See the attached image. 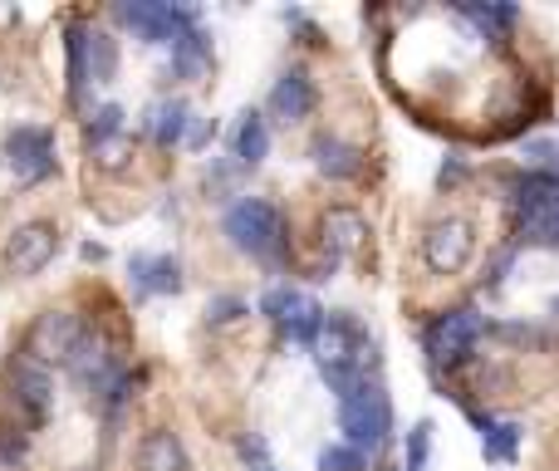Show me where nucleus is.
Wrapping results in <instances>:
<instances>
[{
    "instance_id": "f8f14e48",
    "label": "nucleus",
    "mask_w": 559,
    "mask_h": 471,
    "mask_svg": "<svg viewBox=\"0 0 559 471\" xmlns=\"http://www.w3.org/2000/svg\"><path fill=\"white\" fill-rule=\"evenodd\" d=\"M309 153H314L319 177H329V182H358V177H364V148L358 143H344V138H334V133H319Z\"/></svg>"
},
{
    "instance_id": "393cba45",
    "label": "nucleus",
    "mask_w": 559,
    "mask_h": 471,
    "mask_svg": "<svg viewBox=\"0 0 559 471\" xmlns=\"http://www.w3.org/2000/svg\"><path fill=\"white\" fill-rule=\"evenodd\" d=\"M88 148H98V143H114V138H123V108L118 104H104V108H94L88 114Z\"/></svg>"
},
{
    "instance_id": "5701e85b",
    "label": "nucleus",
    "mask_w": 559,
    "mask_h": 471,
    "mask_svg": "<svg viewBox=\"0 0 559 471\" xmlns=\"http://www.w3.org/2000/svg\"><path fill=\"white\" fill-rule=\"evenodd\" d=\"M462 15H466V20H476L486 39L506 45V35H511V25L521 20V10H515V5H491V0H486V5H462Z\"/></svg>"
},
{
    "instance_id": "cd10ccee",
    "label": "nucleus",
    "mask_w": 559,
    "mask_h": 471,
    "mask_svg": "<svg viewBox=\"0 0 559 471\" xmlns=\"http://www.w3.org/2000/svg\"><path fill=\"white\" fill-rule=\"evenodd\" d=\"M427 457H432V423H413V433H407V467L403 471H427Z\"/></svg>"
},
{
    "instance_id": "c9c22d12",
    "label": "nucleus",
    "mask_w": 559,
    "mask_h": 471,
    "mask_svg": "<svg viewBox=\"0 0 559 471\" xmlns=\"http://www.w3.org/2000/svg\"><path fill=\"white\" fill-rule=\"evenodd\" d=\"M550 325L559 329V299H555V305H550Z\"/></svg>"
},
{
    "instance_id": "ddd939ff",
    "label": "nucleus",
    "mask_w": 559,
    "mask_h": 471,
    "mask_svg": "<svg viewBox=\"0 0 559 471\" xmlns=\"http://www.w3.org/2000/svg\"><path fill=\"white\" fill-rule=\"evenodd\" d=\"M128 275H133V290L138 295H177L182 290V266L173 256H143L138 250L128 260Z\"/></svg>"
},
{
    "instance_id": "f257e3e1",
    "label": "nucleus",
    "mask_w": 559,
    "mask_h": 471,
    "mask_svg": "<svg viewBox=\"0 0 559 471\" xmlns=\"http://www.w3.org/2000/svg\"><path fill=\"white\" fill-rule=\"evenodd\" d=\"M222 232L251 260H265V266H285L289 260V226H285V216H280V207L265 202V197H241V202H231L222 216Z\"/></svg>"
},
{
    "instance_id": "2f4dec72",
    "label": "nucleus",
    "mask_w": 559,
    "mask_h": 471,
    "mask_svg": "<svg viewBox=\"0 0 559 471\" xmlns=\"http://www.w3.org/2000/svg\"><path fill=\"white\" fill-rule=\"evenodd\" d=\"M236 452H241L255 471L271 467V447H265V437H255V433H251V437H241V443H236Z\"/></svg>"
},
{
    "instance_id": "412c9836",
    "label": "nucleus",
    "mask_w": 559,
    "mask_h": 471,
    "mask_svg": "<svg viewBox=\"0 0 559 471\" xmlns=\"http://www.w3.org/2000/svg\"><path fill=\"white\" fill-rule=\"evenodd\" d=\"M280 334L289 339V344H299V349H314L319 344V334H324V309L314 305V299H299V309L295 315L285 319V325H280Z\"/></svg>"
},
{
    "instance_id": "7ed1b4c3",
    "label": "nucleus",
    "mask_w": 559,
    "mask_h": 471,
    "mask_svg": "<svg viewBox=\"0 0 559 471\" xmlns=\"http://www.w3.org/2000/svg\"><path fill=\"white\" fill-rule=\"evenodd\" d=\"M481 334H486V315H476L472 305L442 309V315H432L423 329V354L432 368H466L476 358Z\"/></svg>"
},
{
    "instance_id": "2eb2a0df",
    "label": "nucleus",
    "mask_w": 559,
    "mask_h": 471,
    "mask_svg": "<svg viewBox=\"0 0 559 471\" xmlns=\"http://www.w3.org/2000/svg\"><path fill=\"white\" fill-rule=\"evenodd\" d=\"M133 467H138V471H192L182 437L167 433V427H153V433H147L143 443H138Z\"/></svg>"
},
{
    "instance_id": "9d476101",
    "label": "nucleus",
    "mask_w": 559,
    "mask_h": 471,
    "mask_svg": "<svg viewBox=\"0 0 559 471\" xmlns=\"http://www.w3.org/2000/svg\"><path fill=\"white\" fill-rule=\"evenodd\" d=\"M559 207V173H545V167H521V173L511 177V212L515 222H525V216L535 212H550Z\"/></svg>"
},
{
    "instance_id": "20e7f679",
    "label": "nucleus",
    "mask_w": 559,
    "mask_h": 471,
    "mask_svg": "<svg viewBox=\"0 0 559 471\" xmlns=\"http://www.w3.org/2000/svg\"><path fill=\"white\" fill-rule=\"evenodd\" d=\"M84 334H88L84 315H74V309H45L25 334V358L39 368H55V364L69 368V358H74V349Z\"/></svg>"
},
{
    "instance_id": "dca6fc26",
    "label": "nucleus",
    "mask_w": 559,
    "mask_h": 471,
    "mask_svg": "<svg viewBox=\"0 0 559 471\" xmlns=\"http://www.w3.org/2000/svg\"><path fill=\"white\" fill-rule=\"evenodd\" d=\"M187 128H192V108H187L182 98H163V104H153L143 118V133L153 138L157 148L187 143Z\"/></svg>"
},
{
    "instance_id": "72a5a7b5",
    "label": "nucleus",
    "mask_w": 559,
    "mask_h": 471,
    "mask_svg": "<svg viewBox=\"0 0 559 471\" xmlns=\"http://www.w3.org/2000/svg\"><path fill=\"white\" fill-rule=\"evenodd\" d=\"M466 173H472V167H466L462 157H447L442 173H437V187H447V192H452V187H462V182H466Z\"/></svg>"
},
{
    "instance_id": "c85d7f7f",
    "label": "nucleus",
    "mask_w": 559,
    "mask_h": 471,
    "mask_svg": "<svg viewBox=\"0 0 559 471\" xmlns=\"http://www.w3.org/2000/svg\"><path fill=\"white\" fill-rule=\"evenodd\" d=\"M246 315V299L241 295H216L206 299V325H236Z\"/></svg>"
},
{
    "instance_id": "0eeeda50",
    "label": "nucleus",
    "mask_w": 559,
    "mask_h": 471,
    "mask_svg": "<svg viewBox=\"0 0 559 471\" xmlns=\"http://www.w3.org/2000/svg\"><path fill=\"white\" fill-rule=\"evenodd\" d=\"M5 163L20 182H45L55 173V133L49 128H15L5 138Z\"/></svg>"
},
{
    "instance_id": "a878e982",
    "label": "nucleus",
    "mask_w": 559,
    "mask_h": 471,
    "mask_svg": "<svg viewBox=\"0 0 559 471\" xmlns=\"http://www.w3.org/2000/svg\"><path fill=\"white\" fill-rule=\"evenodd\" d=\"M299 299H305V295H299L295 285H271V290L261 295V315L275 319V325H285V319L299 309Z\"/></svg>"
},
{
    "instance_id": "39448f33",
    "label": "nucleus",
    "mask_w": 559,
    "mask_h": 471,
    "mask_svg": "<svg viewBox=\"0 0 559 471\" xmlns=\"http://www.w3.org/2000/svg\"><path fill=\"white\" fill-rule=\"evenodd\" d=\"M476 256V226L466 216H442V222L427 226L423 236V260L432 275H456L466 270Z\"/></svg>"
},
{
    "instance_id": "f3484780",
    "label": "nucleus",
    "mask_w": 559,
    "mask_h": 471,
    "mask_svg": "<svg viewBox=\"0 0 559 471\" xmlns=\"http://www.w3.org/2000/svg\"><path fill=\"white\" fill-rule=\"evenodd\" d=\"M231 157L241 167H261L265 157H271V128H265V118L255 114V108H246V114L236 118V128H231Z\"/></svg>"
},
{
    "instance_id": "6ab92c4d",
    "label": "nucleus",
    "mask_w": 559,
    "mask_h": 471,
    "mask_svg": "<svg viewBox=\"0 0 559 471\" xmlns=\"http://www.w3.org/2000/svg\"><path fill=\"white\" fill-rule=\"evenodd\" d=\"M212 69V35L206 30H187L173 45V74L177 79H202Z\"/></svg>"
},
{
    "instance_id": "aec40b11",
    "label": "nucleus",
    "mask_w": 559,
    "mask_h": 471,
    "mask_svg": "<svg viewBox=\"0 0 559 471\" xmlns=\"http://www.w3.org/2000/svg\"><path fill=\"white\" fill-rule=\"evenodd\" d=\"M64 55H69V98L84 104V94H88V25H69Z\"/></svg>"
},
{
    "instance_id": "473e14b6",
    "label": "nucleus",
    "mask_w": 559,
    "mask_h": 471,
    "mask_svg": "<svg viewBox=\"0 0 559 471\" xmlns=\"http://www.w3.org/2000/svg\"><path fill=\"white\" fill-rule=\"evenodd\" d=\"M94 153H98V163H104V167H123L133 148H128V138H114V143H98Z\"/></svg>"
},
{
    "instance_id": "9b49d317",
    "label": "nucleus",
    "mask_w": 559,
    "mask_h": 471,
    "mask_svg": "<svg viewBox=\"0 0 559 471\" xmlns=\"http://www.w3.org/2000/svg\"><path fill=\"white\" fill-rule=\"evenodd\" d=\"M319 232H324V256H334V260H344V256H354V250H364V240H368V216L358 212V207H329L324 212V222H319Z\"/></svg>"
},
{
    "instance_id": "a211bd4d",
    "label": "nucleus",
    "mask_w": 559,
    "mask_h": 471,
    "mask_svg": "<svg viewBox=\"0 0 559 471\" xmlns=\"http://www.w3.org/2000/svg\"><path fill=\"white\" fill-rule=\"evenodd\" d=\"M472 423H476V433H481L486 462H515V457H521V427L515 423H496L491 413H476V408H472Z\"/></svg>"
},
{
    "instance_id": "bb28decb",
    "label": "nucleus",
    "mask_w": 559,
    "mask_h": 471,
    "mask_svg": "<svg viewBox=\"0 0 559 471\" xmlns=\"http://www.w3.org/2000/svg\"><path fill=\"white\" fill-rule=\"evenodd\" d=\"M319 471H368V452H358L348 443H329L319 452Z\"/></svg>"
},
{
    "instance_id": "423d86ee",
    "label": "nucleus",
    "mask_w": 559,
    "mask_h": 471,
    "mask_svg": "<svg viewBox=\"0 0 559 471\" xmlns=\"http://www.w3.org/2000/svg\"><path fill=\"white\" fill-rule=\"evenodd\" d=\"M118 20H123L143 45H177L187 30H197V10L163 5V0H133V5H118Z\"/></svg>"
},
{
    "instance_id": "f704fd0d",
    "label": "nucleus",
    "mask_w": 559,
    "mask_h": 471,
    "mask_svg": "<svg viewBox=\"0 0 559 471\" xmlns=\"http://www.w3.org/2000/svg\"><path fill=\"white\" fill-rule=\"evenodd\" d=\"M216 138V118H192V128H187V148H206Z\"/></svg>"
},
{
    "instance_id": "e433bc0d",
    "label": "nucleus",
    "mask_w": 559,
    "mask_h": 471,
    "mask_svg": "<svg viewBox=\"0 0 559 471\" xmlns=\"http://www.w3.org/2000/svg\"><path fill=\"white\" fill-rule=\"evenodd\" d=\"M261 471H280V467H261Z\"/></svg>"
},
{
    "instance_id": "f03ea898",
    "label": "nucleus",
    "mask_w": 559,
    "mask_h": 471,
    "mask_svg": "<svg viewBox=\"0 0 559 471\" xmlns=\"http://www.w3.org/2000/svg\"><path fill=\"white\" fill-rule=\"evenodd\" d=\"M338 433H344L348 447H358L368 457L393 443V403H388V388L378 374H368L358 384V393L338 403Z\"/></svg>"
},
{
    "instance_id": "4be33fe9",
    "label": "nucleus",
    "mask_w": 559,
    "mask_h": 471,
    "mask_svg": "<svg viewBox=\"0 0 559 471\" xmlns=\"http://www.w3.org/2000/svg\"><path fill=\"white\" fill-rule=\"evenodd\" d=\"M515 246H531V250H559V207H550V212L525 216V222H515Z\"/></svg>"
},
{
    "instance_id": "7c9ffc66",
    "label": "nucleus",
    "mask_w": 559,
    "mask_h": 471,
    "mask_svg": "<svg viewBox=\"0 0 559 471\" xmlns=\"http://www.w3.org/2000/svg\"><path fill=\"white\" fill-rule=\"evenodd\" d=\"M25 457V433L15 427H0V467H15Z\"/></svg>"
},
{
    "instance_id": "6e6552de",
    "label": "nucleus",
    "mask_w": 559,
    "mask_h": 471,
    "mask_svg": "<svg viewBox=\"0 0 559 471\" xmlns=\"http://www.w3.org/2000/svg\"><path fill=\"white\" fill-rule=\"evenodd\" d=\"M59 250V232L49 222H25L15 226L5 240V270L10 275H39V270L55 260Z\"/></svg>"
},
{
    "instance_id": "1a4fd4ad",
    "label": "nucleus",
    "mask_w": 559,
    "mask_h": 471,
    "mask_svg": "<svg viewBox=\"0 0 559 471\" xmlns=\"http://www.w3.org/2000/svg\"><path fill=\"white\" fill-rule=\"evenodd\" d=\"M314 108H319V89L309 79V69H285L271 89V114L280 123H305Z\"/></svg>"
},
{
    "instance_id": "4468645a",
    "label": "nucleus",
    "mask_w": 559,
    "mask_h": 471,
    "mask_svg": "<svg viewBox=\"0 0 559 471\" xmlns=\"http://www.w3.org/2000/svg\"><path fill=\"white\" fill-rule=\"evenodd\" d=\"M10 393H15V403L25 408L29 417H45L49 403H55V384H49V368L29 364V358H20L15 368H10Z\"/></svg>"
},
{
    "instance_id": "c756f323",
    "label": "nucleus",
    "mask_w": 559,
    "mask_h": 471,
    "mask_svg": "<svg viewBox=\"0 0 559 471\" xmlns=\"http://www.w3.org/2000/svg\"><path fill=\"white\" fill-rule=\"evenodd\" d=\"M515 256H521V246H501V250H496L491 270H486V290H501V285H506V275H511Z\"/></svg>"
},
{
    "instance_id": "b1692460",
    "label": "nucleus",
    "mask_w": 559,
    "mask_h": 471,
    "mask_svg": "<svg viewBox=\"0 0 559 471\" xmlns=\"http://www.w3.org/2000/svg\"><path fill=\"white\" fill-rule=\"evenodd\" d=\"M118 74V39L108 30H88V84H108Z\"/></svg>"
}]
</instances>
